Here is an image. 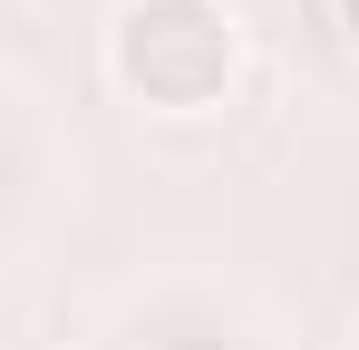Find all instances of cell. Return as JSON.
Segmentation results:
<instances>
[{
  "instance_id": "cell-2",
  "label": "cell",
  "mask_w": 359,
  "mask_h": 350,
  "mask_svg": "<svg viewBox=\"0 0 359 350\" xmlns=\"http://www.w3.org/2000/svg\"><path fill=\"white\" fill-rule=\"evenodd\" d=\"M340 39H350V58H359V0H340Z\"/></svg>"
},
{
  "instance_id": "cell-1",
  "label": "cell",
  "mask_w": 359,
  "mask_h": 350,
  "mask_svg": "<svg viewBox=\"0 0 359 350\" xmlns=\"http://www.w3.org/2000/svg\"><path fill=\"white\" fill-rule=\"evenodd\" d=\"M243 10L233 0H117L97 68L136 117H214L243 88Z\"/></svg>"
},
{
  "instance_id": "cell-3",
  "label": "cell",
  "mask_w": 359,
  "mask_h": 350,
  "mask_svg": "<svg viewBox=\"0 0 359 350\" xmlns=\"http://www.w3.org/2000/svg\"><path fill=\"white\" fill-rule=\"evenodd\" d=\"M350 350H359V331H350Z\"/></svg>"
}]
</instances>
